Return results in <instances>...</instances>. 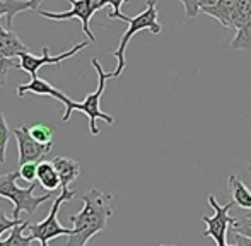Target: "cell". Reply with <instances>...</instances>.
<instances>
[{
	"mask_svg": "<svg viewBox=\"0 0 251 246\" xmlns=\"http://www.w3.org/2000/svg\"><path fill=\"white\" fill-rule=\"evenodd\" d=\"M26 93H33V94H38V96H51V98H55L56 101L65 104V106L70 104V101H72V98L63 94L62 91L56 89V87L48 82L47 79H41V77H38V75L31 77V82L23 84V86L17 87V94H19V96H24Z\"/></svg>",
	"mask_w": 251,
	"mask_h": 246,
	"instance_id": "10",
	"label": "cell"
},
{
	"mask_svg": "<svg viewBox=\"0 0 251 246\" xmlns=\"http://www.w3.org/2000/svg\"><path fill=\"white\" fill-rule=\"evenodd\" d=\"M38 183L48 192H55V190H58L62 186V180H60L58 173H56L55 164L50 163V161L38 163Z\"/></svg>",
	"mask_w": 251,
	"mask_h": 246,
	"instance_id": "15",
	"label": "cell"
},
{
	"mask_svg": "<svg viewBox=\"0 0 251 246\" xmlns=\"http://www.w3.org/2000/svg\"><path fill=\"white\" fill-rule=\"evenodd\" d=\"M31 2L29 0H0V17L5 16L7 27L12 29L14 17L23 10H29Z\"/></svg>",
	"mask_w": 251,
	"mask_h": 246,
	"instance_id": "16",
	"label": "cell"
},
{
	"mask_svg": "<svg viewBox=\"0 0 251 246\" xmlns=\"http://www.w3.org/2000/svg\"><path fill=\"white\" fill-rule=\"evenodd\" d=\"M2 60H3V58L2 57H0V89H2V87H5V70H3L2 69Z\"/></svg>",
	"mask_w": 251,
	"mask_h": 246,
	"instance_id": "28",
	"label": "cell"
},
{
	"mask_svg": "<svg viewBox=\"0 0 251 246\" xmlns=\"http://www.w3.org/2000/svg\"><path fill=\"white\" fill-rule=\"evenodd\" d=\"M27 226H29V222L24 221L23 224L12 227L9 238H7V240H0V246H31L34 238L31 236V234L29 236H24V231L27 229Z\"/></svg>",
	"mask_w": 251,
	"mask_h": 246,
	"instance_id": "17",
	"label": "cell"
},
{
	"mask_svg": "<svg viewBox=\"0 0 251 246\" xmlns=\"http://www.w3.org/2000/svg\"><path fill=\"white\" fill-rule=\"evenodd\" d=\"M248 171H250V173H251V164H248Z\"/></svg>",
	"mask_w": 251,
	"mask_h": 246,
	"instance_id": "33",
	"label": "cell"
},
{
	"mask_svg": "<svg viewBox=\"0 0 251 246\" xmlns=\"http://www.w3.org/2000/svg\"><path fill=\"white\" fill-rule=\"evenodd\" d=\"M231 229L236 234H243L246 238H251V219L250 217H234L231 222Z\"/></svg>",
	"mask_w": 251,
	"mask_h": 246,
	"instance_id": "22",
	"label": "cell"
},
{
	"mask_svg": "<svg viewBox=\"0 0 251 246\" xmlns=\"http://www.w3.org/2000/svg\"><path fill=\"white\" fill-rule=\"evenodd\" d=\"M91 65L94 67V70H96V74H98L96 91L91 93V94H87L86 99H84L82 103H77V101H74V99L70 101V104H67L65 106V113H63V117H62V122L63 123L69 122L70 115H72L74 111H80V113H84L87 118H89L91 135H100V128H98V125H96L98 120H104L108 125H115V118L101 110V96H102V93H104L106 80L115 79V77H113V72H106V70L102 69L98 58H93Z\"/></svg>",
	"mask_w": 251,
	"mask_h": 246,
	"instance_id": "2",
	"label": "cell"
},
{
	"mask_svg": "<svg viewBox=\"0 0 251 246\" xmlns=\"http://www.w3.org/2000/svg\"><path fill=\"white\" fill-rule=\"evenodd\" d=\"M27 51H29V48L17 38V34L12 29L3 27L0 24V57L3 60H14Z\"/></svg>",
	"mask_w": 251,
	"mask_h": 246,
	"instance_id": "11",
	"label": "cell"
},
{
	"mask_svg": "<svg viewBox=\"0 0 251 246\" xmlns=\"http://www.w3.org/2000/svg\"><path fill=\"white\" fill-rule=\"evenodd\" d=\"M231 50H251V17L241 29L236 31L234 40L231 41Z\"/></svg>",
	"mask_w": 251,
	"mask_h": 246,
	"instance_id": "20",
	"label": "cell"
},
{
	"mask_svg": "<svg viewBox=\"0 0 251 246\" xmlns=\"http://www.w3.org/2000/svg\"><path fill=\"white\" fill-rule=\"evenodd\" d=\"M84 207L79 214L70 216L74 233L65 246H86L87 241L106 229L109 217L113 216V197L100 188H91L80 195Z\"/></svg>",
	"mask_w": 251,
	"mask_h": 246,
	"instance_id": "1",
	"label": "cell"
},
{
	"mask_svg": "<svg viewBox=\"0 0 251 246\" xmlns=\"http://www.w3.org/2000/svg\"><path fill=\"white\" fill-rule=\"evenodd\" d=\"M236 3L238 0H219L215 5L210 7H201V12L207 14V16L214 17L215 21L222 24L224 27L231 29V21H232V14H234Z\"/></svg>",
	"mask_w": 251,
	"mask_h": 246,
	"instance_id": "13",
	"label": "cell"
},
{
	"mask_svg": "<svg viewBox=\"0 0 251 246\" xmlns=\"http://www.w3.org/2000/svg\"><path fill=\"white\" fill-rule=\"evenodd\" d=\"M229 192L232 195V202L243 210L251 209V190L241 181L238 174H229L227 178Z\"/></svg>",
	"mask_w": 251,
	"mask_h": 246,
	"instance_id": "14",
	"label": "cell"
},
{
	"mask_svg": "<svg viewBox=\"0 0 251 246\" xmlns=\"http://www.w3.org/2000/svg\"><path fill=\"white\" fill-rule=\"evenodd\" d=\"M207 203L214 209V216H201V221L205 222V231L201 233V236L205 238H212L215 241L217 246H227V231L231 227V222L234 217L229 216V210L232 209L234 202H227L226 205H221V203L215 200L214 195H208Z\"/></svg>",
	"mask_w": 251,
	"mask_h": 246,
	"instance_id": "6",
	"label": "cell"
},
{
	"mask_svg": "<svg viewBox=\"0 0 251 246\" xmlns=\"http://www.w3.org/2000/svg\"><path fill=\"white\" fill-rule=\"evenodd\" d=\"M128 0H101V7L104 5H111L113 7V12L109 14V19H120V21H128V16H123L122 14V5L126 3Z\"/></svg>",
	"mask_w": 251,
	"mask_h": 246,
	"instance_id": "23",
	"label": "cell"
},
{
	"mask_svg": "<svg viewBox=\"0 0 251 246\" xmlns=\"http://www.w3.org/2000/svg\"><path fill=\"white\" fill-rule=\"evenodd\" d=\"M219 0H199V5H200V9L201 7H210V5H215Z\"/></svg>",
	"mask_w": 251,
	"mask_h": 246,
	"instance_id": "29",
	"label": "cell"
},
{
	"mask_svg": "<svg viewBox=\"0 0 251 246\" xmlns=\"http://www.w3.org/2000/svg\"><path fill=\"white\" fill-rule=\"evenodd\" d=\"M89 43H91V41H79V43L74 45L70 50L63 51V53H60V55H50V53H48L47 47H43L40 57L27 51V53H24V55H21V57H19L21 70L27 72L31 77H34V75H38V70H40L43 65H60L63 60L74 57V55H77L79 51H82L84 48H87V47H89Z\"/></svg>",
	"mask_w": 251,
	"mask_h": 246,
	"instance_id": "8",
	"label": "cell"
},
{
	"mask_svg": "<svg viewBox=\"0 0 251 246\" xmlns=\"http://www.w3.org/2000/svg\"><path fill=\"white\" fill-rule=\"evenodd\" d=\"M17 178H19V171H10V173L0 174V197L7 198L14 203L12 217L14 219H21V212L26 214H34L36 209L45 203L47 200L51 198V193H45V195H33L36 190L38 183L33 181L27 188H21L17 186Z\"/></svg>",
	"mask_w": 251,
	"mask_h": 246,
	"instance_id": "3",
	"label": "cell"
},
{
	"mask_svg": "<svg viewBox=\"0 0 251 246\" xmlns=\"http://www.w3.org/2000/svg\"><path fill=\"white\" fill-rule=\"evenodd\" d=\"M227 246H236V243L234 245H227Z\"/></svg>",
	"mask_w": 251,
	"mask_h": 246,
	"instance_id": "34",
	"label": "cell"
},
{
	"mask_svg": "<svg viewBox=\"0 0 251 246\" xmlns=\"http://www.w3.org/2000/svg\"><path fill=\"white\" fill-rule=\"evenodd\" d=\"M179 2L183 3V7H185L186 16H188L190 19H193V17L199 16V12H200L199 0H179Z\"/></svg>",
	"mask_w": 251,
	"mask_h": 246,
	"instance_id": "26",
	"label": "cell"
},
{
	"mask_svg": "<svg viewBox=\"0 0 251 246\" xmlns=\"http://www.w3.org/2000/svg\"><path fill=\"white\" fill-rule=\"evenodd\" d=\"M29 133L36 142L43 144V146H53V133H55V128L50 125H47V123L31 125Z\"/></svg>",
	"mask_w": 251,
	"mask_h": 246,
	"instance_id": "19",
	"label": "cell"
},
{
	"mask_svg": "<svg viewBox=\"0 0 251 246\" xmlns=\"http://www.w3.org/2000/svg\"><path fill=\"white\" fill-rule=\"evenodd\" d=\"M19 178H23L24 181H38V163H26L23 166H19Z\"/></svg>",
	"mask_w": 251,
	"mask_h": 246,
	"instance_id": "24",
	"label": "cell"
},
{
	"mask_svg": "<svg viewBox=\"0 0 251 246\" xmlns=\"http://www.w3.org/2000/svg\"><path fill=\"white\" fill-rule=\"evenodd\" d=\"M24 221L23 219H10V217L5 216V212H3L2 209H0V236H2L5 231H10L12 227L19 226V224H23Z\"/></svg>",
	"mask_w": 251,
	"mask_h": 246,
	"instance_id": "25",
	"label": "cell"
},
{
	"mask_svg": "<svg viewBox=\"0 0 251 246\" xmlns=\"http://www.w3.org/2000/svg\"><path fill=\"white\" fill-rule=\"evenodd\" d=\"M75 195H77L75 190L62 188V193H60V195L55 198V202H53V205H51L50 212H48L47 219H43L41 222H38V224H31L29 222L27 229L31 231V236L34 238V241H40L41 246H48V243H50L51 240H55V238L70 236V234L74 233V227H72V229H69V227L60 226L56 216H58V210H60V207H62V203L72 200Z\"/></svg>",
	"mask_w": 251,
	"mask_h": 246,
	"instance_id": "5",
	"label": "cell"
},
{
	"mask_svg": "<svg viewBox=\"0 0 251 246\" xmlns=\"http://www.w3.org/2000/svg\"><path fill=\"white\" fill-rule=\"evenodd\" d=\"M72 3V9L65 10V12H50V10H40V16L45 19L51 21H69V19H79L82 24V31L87 38H89L91 43L96 41V36L91 31L89 23L93 19V16L101 10V0H69Z\"/></svg>",
	"mask_w": 251,
	"mask_h": 246,
	"instance_id": "7",
	"label": "cell"
},
{
	"mask_svg": "<svg viewBox=\"0 0 251 246\" xmlns=\"http://www.w3.org/2000/svg\"><path fill=\"white\" fill-rule=\"evenodd\" d=\"M14 139L17 140V150H19V166L26 163H38L41 161L53 146H43L36 142L29 133V125H23L12 130Z\"/></svg>",
	"mask_w": 251,
	"mask_h": 246,
	"instance_id": "9",
	"label": "cell"
},
{
	"mask_svg": "<svg viewBox=\"0 0 251 246\" xmlns=\"http://www.w3.org/2000/svg\"><path fill=\"white\" fill-rule=\"evenodd\" d=\"M10 140V128L5 122V117L0 111V164L5 163V150Z\"/></svg>",
	"mask_w": 251,
	"mask_h": 246,
	"instance_id": "21",
	"label": "cell"
},
{
	"mask_svg": "<svg viewBox=\"0 0 251 246\" xmlns=\"http://www.w3.org/2000/svg\"><path fill=\"white\" fill-rule=\"evenodd\" d=\"M55 164V170L58 173L60 180H62V188H69L77 178L80 176V166L77 161L70 159L65 156H56L51 161Z\"/></svg>",
	"mask_w": 251,
	"mask_h": 246,
	"instance_id": "12",
	"label": "cell"
},
{
	"mask_svg": "<svg viewBox=\"0 0 251 246\" xmlns=\"http://www.w3.org/2000/svg\"><path fill=\"white\" fill-rule=\"evenodd\" d=\"M245 216H246V217H250V219H251V209H250V210H246Z\"/></svg>",
	"mask_w": 251,
	"mask_h": 246,
	"instance_id": "31",
	"label": "cell"
},
{
	"mask_svg": "<svg viewBox=\"0 0 251 246\" xmlns=\"http://www.w3.org/2000/svg\"><path fill=\"white\" fill-rule=\"evenodd\" d=\"M29 2H31V10H38V7H40V3L43 0H29Z\"/></svg>",
	"mask_w": 251,
	"mask_h": 246,
	"instance_id": "30",
	"label": "cell"
},
{
	"mask_svg": "<svg viewBox=\"0 0 251 246\" xmlns=\"http://www.w3.org/2000/svg\"><path fill=\"white\" fill-rule=\"evenodd\" d=\"M157 16H159V12H157V3H155V0H147L146 10H142V12L135 17H128V21H126V23H128V29L123 33L118 48L113 51V57L118 60V65H116L115 72H113V77H115V79L122 75L123 70H125L126 45H128V41L132 40L137 33H140V31H151L152 34H161L162 26L159 24Z\"/></svg>",
	"mask_w": 251,
	"mask_h": 246,
	"instance_id": "4",
	"label": "cell"
},
{
	"mask_svg": "<svg viewBox=\"0 0 251 246\" xmlns=\"http://www.w3.org/2000/svg\"><path fill=\"white\" fill-rule=\"evenodd\" d=\"M159 246H178V245H159Z\"/></svg>",
	"mask_w": 251,
	"mask_h": 246,
	"instance_id": "32",
	"label": "cell"
},
{
	"mask_svg": "<svg viewBox=\"0 0 251 246\" xmlns=\"http://www.w3.org/2000/svg\"><path fill=\"white\" fill-rule=\"evenodd\" d=\"M236 246H251V238H246L243 234H236Z\"/></svg>",
	"mask_w": 251,
	"mask_h": 246,
	"instance_id": "27",
	"label": "cell"
},
{
	"mask_svg": "<svg viewBox=\"0 0 251 246\" xmlns=\"http://www.w3.org/2000/svg\"><path fill=\"white\" fill-rule=\"evenodd\" d=\"M251 17V0H238L236 3L234 14H232V21H231V29L238 31L245 26Z\"/></svg>",
	"mask_w": 251,
	"mask_h": 246,
	"instance_id": "18",
	"label": "cell"
}]
</instances>
